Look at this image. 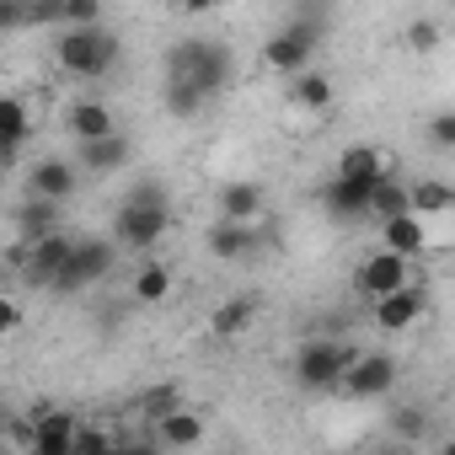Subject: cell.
<instances>
[{
    "instance_id": "6da1fadb",
    "label": "cell",
    "mask_w": 455,
    "mask_h": 455,
    "mask_svg": "<svg viewBox=\"0 0 455 455\" xmlns=\"http://www.w3.org/2000/svg\"><path fill=\"white\" fill-rule=\"evenodd\" d=\"M231 70H236L231 49L214 44V38H182V44H172V54H166V81H193L204 97L225 92Z\"/></svg>"
},
{
    "instance_id": "7a4b0ae2",
    "label": "cell",
    "mask_w": 455,
    "mask_h": 455,
    "mask_svg": "<svg viewBox=\"0 0 455 455\" xmlns=\"http://www.w3.org/2000/svg\"><path fill=\"white\" fill-rule=\"evenodd\" d=\"M118 38L113 33H102V28H65L60 33V44H54V60H60V70L65 76H76V81H102V76H113V65H118Z\"/></svg>"
},
{
    "instance_id": "3957f363",
    "label": "cell",
    "mask_w": 455,
    "mask_h": 455,
    "mask_svg": "<svg viewBox=\"0 0 455 455\" xmlns=\"http://www.w3.org/2000/svg\"><path fill=\"white\" fill-rule=\"evenodd\" d=\"M113 263H118V242H97V236H76V242H70V252H65V263L54 268V279H49V290H54V295H81V290H92V284H102V279L113 274Z\"/></svg>"
},
{
    "instance_id": "277c9868",
    "label": "cell",
    "mask_w": 455,
    "mask_h": 455,
    "mask_svg": "<svg viewBox=\"0 0 455 455\" xmlns=\"http://www.w3.org/2000/svg\"><path fill=\"white\" fill-rule=\"evenodd\" d=\"M354 343H343V338H311L300 354H295V380L306 386V391H332L338 386V375L354 364Z\"/></svg>"
},
{
    "instance_id": "5b68a950",
    "label": "cell",
    "mask_w": 455,
    "mask_h": 455,
    "mask_svg": "<svg viewBox=\"0 0 455 455\" xmlns=\"http://www.w3.org/2000/svg\"><path fill=\"white\" fill-rule=\"evenodd\" d=\"M166 231H172V209L166 204H134V198H124L118 214H113V242L129 247V252H150Z\"/></svg>"
},
{
    "instance_id": "8992f818",
    "label": "cell",
    "mask_w": 455,
    "mask_h": 455,
    "mask_svg": "<svg viewBox=\"0 0 455 455\" xmlns=\"http://www.w3.org/2000/svg\"><path fill=\"white\" fill-rule=\"evenodd\" d=\"M316 44H322V22H316V17H295L290 28H279V33L263 44V65L279 70V76H295V70L311 65Z\"/></svg>"
},
{
    "instance_id": "52a82bcc",
    "label": "cell",
    "mask_w": 455,
    "mask_h": 455,
    "mask_svg": "<svg viewBox=\"0 0 455 455\" xmlns=\"http://www.w3.org/2000/svg\"><path fill=\"white\" fill-rule=\"evenodd\" d=\"M370 306H375V311H370V316H375V327H386V332H407V327H418V322H423V311H428V290L407 279V284H396V290L375 295Z\"/></svg>"
},
{
    "instance_id": "ba28073f",
    "label": "cell",
    "mask_w": 455,
    "mask_h": 455,
    "mask_svg": "<svg viewBox=\"0 0 455 455\" xmlns=\"http://www.w3.org/2000/svg\"><path fill=\"white\" fill-rule=\"evenodd\" d=\"M338 386H343L348 396H359V402L386 396V391L396 386V359H391V354H354V364L338 375Z\"/></svg>"
},
{
    "instance_id": "9c48e42d",
    "label": "cell",
    "mask_w": 455,
    "mask_h": 455,
    "mask_svg": "<svg viewBox=\"0 0 455 455\" xmlns=\"http://www.w3.org/2000/svg\"><path fill=\"white\" fill-rule=\"evenodd\" d=\"M407 279H412V268H407V258L391 252V247L370 252V258L354 268V290H359L364 300H375V295H386V290H396V284H407Z\"/></svg>"
},
{
    "instance_id": "30bf717a",
    "label": "cell",
    "mask_w": 455,
    "mask_h": 455,
    "mask_svg": "<svg viewBox=\"0 0 455 455\" xmlns=\"http://www.w3.org/2000/svg\"><path fill=\"white\" fill-rule=\"evenodd\" d=\"M386 177V172H380ZM380 177H332L327 188H322V209L332 214V220H364L370 214V193H375V182Z\"/></svg>"
},
{
    "instance_id": "8fae6325",
    "label": "cell",
    "mask_w": 455,
    "mask_h": 455,
    "mask_svg": "<svg viewBox=\"0 0 455 455\" xmlns=\"http://www.w3.org/2000/svg\"><path fill=\"white\" fill-rule=\"evenodd\" d=\"M70 242H76V236L54 231V236H44V242L28 247V258H22V279H28V290H49V279H54V268L65 263Z\"/></svg>"
},
{
    "instance_id": "7c38bea8",
    "label": "cell",
    "mask_w": 455,
    "mask_h": 455,
    "mask_svg": "<svg viewBox=\"0 0 455 455\" xmlns=\"http://www.w3.org/2000/svg\"><path fill=\"white\" fill-rule=\"evenodd\" d=\"M76 182H81L76 161H60V156L38 161V166L28 172V193H38V198H54V204H65V198L76 193Z\"/></svg>"
},
{
    "instance_id": "4fadbf2b",
    "label": "cell",
    "mask_w": 455,
    "mask_h": 455,
    "mask_svg": "<svg viewBox=\"0 0 455 455\" xmlns=\"http://www.w3.org/2000/svg\"><path fill=\"white\" fill-rule=\"evenodd\" d=\"M70 434H76V418L70 412H54V407H38L33 412V455H70Z\"/></svg>"
},
{
    "instance_id": "5bb4252c",
    "label": "cell",
    "mask_w": 455,
    "mask_h": 455,
    "mask_svg": "<svg viewBox=\"0 0 455 455\" xmlns=\"http://www.w3.org/2000/svg\"><path fill=\"white\" fill-rule=\"evenodd\" d=\"M252 242H258V220H225V214H220V225L209 231V252H214L220 263L247 258V252H252Z\"/></svg>"
},
{
    "instance_id": "9a60e30c",
    "label": "cell",
    "mask_w": 455,
    "mask_h": 455,
    "mask_svg": "<svg viewBox=\"0 0 455 455\" xmlns=\"http://www.w3.org/2000/svg\"><path fill=\"white\" fill-rule=\"evenodd\" d=\"M380 242H386L391 252H402V258H418V252L428 247V225H423V214L402 209V214L380 220Z\"/></svg>"
},
{
    "instance_id": "2e32d148",
    "label": "cell",
    "mask_w": 455,
    "mask_h": 455,
    "mask_svg": "<svg viewBox=\"0 0 455 455\" xmlns=\"http://www.w3.org/2000/svg\"><path fill=\"white\" fill-rule=\"evenodd\" d=\"M150 428H156V444H161V450H193V444H204V418L188 412V407H172V412L156 418Z\"/></svg>"
},
{
    "instance_id": "e0dca14e",
    "label": "cell",
    "mask_w": 455,
    "mask_h": 455,
    "mask_svg": "<svg viewBox=\"0 0 455 455\" xmlns=\"http://www.w3.org/2000/svg\"><path fill=\"white\" fill-rule=\"evenodd\" d=\"M60 231V204L54 198H28V204H17V236L22 242H44V236H54Z\"/></svg>"
},
{
    "instance_id": "ac0fdd59",
    "label": "cell",
    "mask_w": 455,
    "mask_h": 455,
    "mask_svg": "<svg viewBox=\"0 0 455 455\" xmlns=\"http://www.w3.org/2000/svg\"><path fill=\"white\" fill-rule=\"evenodd\" d=\"M76 161H81L86 172H118V166L129 161V140H124L118 129H113V134H97V140H81Z\"/></svg>"
},
{
    "instance_id": "d6986e66",
    "label": "cell",
    "mask_w": 455,
    "mask_h": 455,
    "mask_svg": "<svg viewBox=\"0 0 455 455\" xmlns=\"http://www.w3.org/2000/svg\"><path fill=\"white\" fill-rule=\"evenodd\" d=\"M252 316H258V300H252V295H236V300H225V306L209 316V332H214L220 343H236V338L252 327Z\"/></svg>"
},
{
    "instance_id": "ffe728a7",
    "label": "cell",
    "mask_w": 455,
    "mask_h": 455,
    "mask_svg": "<svg viewBox=\"0 0 455 455\" xmlns=\"http://www.w3.org/2000/svg\"><path fill=\"white\" fill-rule=\"evenodd\" d=\"M65 129L76 134V145L81 140H97V134H113V108L108 102H76L65 113Z\"/></svg>"
},
{
    "instance_id": "44dd1931",
    "label": "cell",
    "mask_w": 455,
    "mask_h": 455,
    "mask_svg": "<svg viewBox=\"0 0 455 455\" xmlns=\"http://www.w3.org/2000/svg\"><path fill=\"white\" fill-rule=\"evenodd\" d=\"M220 214L225 220H258L263 214V188L258 182H225L220 188Z\"/></svg>"
},
{
    "instance_id": "7402d4cb",
    "label": "cell",
    "mask_w": 455,
    "mask_h": 455,
    "mask_svg": "<svg viewBox=\"0 0 455 455\" xmlns=\"http://www.w3.org/2000/svg\"><path fill=\"white\" fill-rule=\"evenodd\" d=\"M290 97H295V108H306V113H327V108H332V81L316 76V70H295Z\"/></svg>"
},
{
    "instance_id": "603a6c76",
    "label": "cell",
    "mask_w": 455,
    "mask_h": 455,
    "mask_svg": "<svg viewBox=\"0 0 455 455\" xmlns=\"http://www.w3.org/2000/svg\"><path fill=\"white\" fill-rule=\"evenodd\" d=\"M166 295H172V268L156 263V258H145L140 274H134V300H140V306H156V300H166Z\"/></svg>"
},
{
    "instance_id": "cb8c5ba5",
    "label": "cell",
    "mask_w": 455,
    "mask_h": 455,
    "mask_svg": "<svg viewBox=\"0 0 455 455\" xmlns=\"http://www.w3.org/2000/svg\"><path fill=\"white\" fill-rule=\"evenodd\" d=\"M450 198H455V193H450V182H434V177H423V182H412V188H407V209H412V214H444V209H450Z\"/></svg>"
},
{
    "instance_id": "d4e9b609",
    "label": "cell",
    "mask_w": 455,
    "mask_h": 455,
    "mask_svg": "<svg viewBox=\"0 0 455 455\" xmlns=\"http://www.w3.org/2000/svg\"><path fill=\"white\" fill-rule=\"evenodd\" d=\"M338 172H343V177H380V172H386V156H380L375 145H348V150L338 156Z\"/></svg>"
},
{
    "instance_id": "484cf974",
    "label": "cell",
    "mask_w": 455,
    "mask_h": 455,
    "mask_svg": "<svg viewBox=\"0 0 455 455\" xmlns=\"http://www.w3.org/2000/svg\"><path fill=\"white\" fill-rule=\"evenodd\" d=\"M407 209V188L402 182H391V172L375 182V193H370V214L375 220H391V214H402Z\"/></svg>"
},
{
    "instance_id": "4316f807",
    "label": "cell",
    "mask_w": 455,
    "mask_h": 455,
    "mask_svg": "<svg viewBox=\"0 0 455 455\" xmlns=\"http://www.w3.org/2000/svg\"><path fill=\"white\" fill-rule=\"evenodd\" d=\"M204 102H209V97H204L193 81H166V113H172V118H193Z\"/></svg>"
},
{
    "instance_id": "83f0119b",
    "label": "cell",
    "mask_w": 455,
    "mask_h": 455,
    "mask_svg": "<svg viewBox=\"0 0 455 455\" xmlns=\"http://www.w3.org/2000/svg\"><path fill=\"white\" fill-rule=\"evenodd\" d=\"M172 407H182V396H177V386H150L145 396H140V412L156 423V418H166Z\"/></svg>"
},
{
    "instance_id": "f1b7e54d",
    "label": "cell",
    "mask_w": 455,
    "mask_h": 455,
    "mask_svg": "<svg viewBox=\"0 0 455 455\" xmlns=\"http://www.w3.org/2000/svg\"><path fill=\"white\" fill-rule=\"evenodd\" d=\"M391 428H396V439H412V444H418V439H428V412H423V407H402V412L391 418Z\"/></svg>"
},
{
    "instance_id": "f546056e",
    "label": "cell",
    "mask_w": 455,
    "mask_h": 455,
    "mask_svg": "<svg viewBox=\"0 0 455 455\" xmlns=\"http://www.w3.org/2000/svg\"><path fill=\"white\" fill-rule=\"evenodd\" d=\"M102 0H65V28H97Z\"/></svg>"
},
{
    "instance_id": "4dcf8cb0",
    "label": "cell",
    "mask_w": 455,
    "mask_h": 455,
    "mask_svg": "<svg viewBox=\"0 0 455 455\" xmlns=\"http://www.w3.org/2000/svg\"><path fill=\"white\" fill-rule=\"evenodd\" d=\"M102 450H113V439L97 434V428H81V423H76V434H70V455H102Z\"/></svg>"
},
{
    "instance_id": "1f68e13d",
    "label": "cell",
    "mask_w": 455,
    "mask_h": 455,
    "mask_svg": "<svg viewBox=\"0 0 455 455\" xmlns=\"http://www.w3.org/2000/svg\"><path fill=\"white\" fill-rule=\"evenodd\" d=\"M407 49H412V54L439 49V22H412V28H407Z\"/></svg>"
},
{
    "instance_id": "d6a6232c",
    "label": "cell",
    "mask_w": 455,
    "mask_h": 455,
    "mask_svg": "<svg viewBox=\"0 0 455 455\" xmlns=\"http://www.w3.org/2000/svg\"><path fill=\"white\" fill-rule=\"evenodd\" d=\"M28 22V0H0V33H17Z\"/></svg>"
},
{
    "instance_id": "836d02e7",
    "label": "cell",
    "mask_w": 455,
    "mask_h": 455,
    "mask_svg": "<svg viewBox=\"0 0 455 455\" xmlns=\"http://www.w3.org/2000/svg\"><path fill=\"white\" fill-rule=\"evenodd\" d=\"M428 140H434L439 150H450V145H455V113H439V118L428 124Z\"/></svg>"
},
{
    "instance_id": "e575fe53",
    "label": "cell",
    "mask_w": 455,
    "mask_h": 455,
    "mask_svg": "<svg viewBox=\"0 0 455 455\" xmlns=\"http://www.w3.org/2000/svg\"><path fill=\"white\" fill-rule=\"evenodd\" d=\"M124 198H134V204H166V188L161 182H134Z\"/></svg>"
},
{
    "instance_id": "d590c367",
    "label": "cell",
    "mask_w": 455,
    "mask_h": 455,
    "mask_svg": "<svg viewBox=\"0 0 455 455\" xmlns=\"http://www.w3.org/2000/svg\"><path fill=\"white\" fill-rule=\"evenodd\" d=\"M12 327H22V306H17V300H6V295H0V338H6Z\"/></svg>"
},
{
    "instance_id": "8d00e7d4",
    "label": "cell",
    "mask_w": 455,
    "mask_h": 455,
    "mask_svg": "<svg viewBox=\"0 0 455 455\" xmlns=\"http://www.w3.org/2000/svg\"><path fill=\"white\" fill-rule=\"evenodd\" d=\"M177 6H182V12H188V17H204V12H209V6H214V0H177Z\"/></svg>"
},
{
    "instance_id": "74e56055",
    "label": "cell",
    "mask_w": 455,
    "mask_h": 455,
    "mask_svg": "<svg viewBox=\"0 0 455 455\" xmlns=\"http://www.w3.org/2000/svg\"><path fill=\"white\" fill-rule=\"evenodd\" d=\"M290 6H327V0H290Z\"/></svg>"
}]
</instances>
